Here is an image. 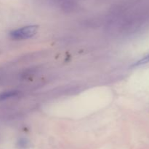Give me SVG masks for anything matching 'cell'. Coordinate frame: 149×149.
Returning <instances> with one entry per match:
<instances>
[{
	"label": "cell",
	"mask_w": 149,
	"mask_h": 149,
	"mask_svg": "<svg viewBox=\"0 0 149 149\" xmlns=\"http://www.w3.org/2000/svg\"><path fill=\"white\" fill-rule=\"evenodd\" d=\"M18 91H9L2 92L0 93V100H4V99H9V98L14 97L15 96H17Z\"/></svg>",
	"instance_id": "obj_2"
},
{
	"label": "cell",
	"mask_w": 149,
	"mask_h": 149,
	"mask_svg": "<svg viewBox=\"0 0 149 149\" xmlns=\"http://www.w3.org/2000/svg\"><path fill=\"white\" fill-rule=\"evenodd\" d=\"M38 30L37 26H27L13 31L10 33V36L13 39H25L32 37L36 34Z\"/></svg>",
	"instance_id": "obj_1"
},
{
	"label": "cell",
	"mask_w": 149,
	"mask_h": 149,
	"mask_svg": "<svg viewBox=\"0 0 149 149\" xmlns=\"http://www.w3.org/2000/svg\"><path fill=\"white\" fill-rule=\"evenodd\" d=\"M148 62H149V54L148 56H146L143 57L142 59L139 60V61H137L136 63H135V64L132 65V67H139V66L143 65V64H147V63Z\"/></svg>",
	"instance_id": "obj_3"
}]
</instances>
